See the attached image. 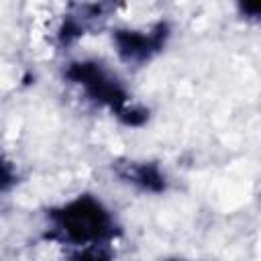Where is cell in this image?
<instances>
[{
    "mask_svg": "<svg viewBox=\"0 0 261 261\" xmlns=\"http://www.w3.org/2000/svg\"><path fill=\"white\" fill-rule=\"evenodd\" d=\"M12 184H14V171H12V167L0 159V190L10 188Z\"/></svg>",
    "mask_w": 261,
    "mask_h": 261,
    "instance_id": "cell-5",
    "label": "cell"
},
{
    "mask_svg": "<svg viewBox=\"0 0 261 261\" xmlns=\"http://www.w3.org/2000/svg\"><path fill=\"white\" fill-rule=\"evenodd\" d=\"M65 75L71 82L80 84L90 98H94L96 102H100V104L108 106L112 112H116V116H120L126 124H141L147 118L145 110L133 108L128 104V94L124 92L120 82L114 75H110L100 63H96V61L69 63Z\"/></svg>",
    "mask_w": 261,
    "mask_h": 261,
    "instance_id": "cell-2",
    "label": "cell"
},
{
    "mask_svg": "<svg viewBox=\"0 0 261 261\" xmlns=\"http://www.w3.org/2000/svg\"><path fill=\"white\" fill-rule=\"evenodd\" d=\"M116 173L124 181L137 186L139 190H145V192H161V190H165V175L153 163L126 161V163L116 165Z\"/></svg>",
    "mask_w": 261,
    "mask_h": 261,
    "instance_id": "cell-4",
    "label": "cell"
},
{
    "mask_svg": "<svg viewBox=\"0 0 261 261\" xmlns=\"http://www.w3.org/2000/svg\"><path fill=\"white\" fill-rule=\"evenodd\" d=\"M167 37L165 24H155L151 31H116L114 43L116 51L124 61L141 63L157 53Z\"/></svg>",
    "mask_w": 261,
    "mask_h": 261,
    "instance_id": "cell-3",
    "label": "cell"
},
{
    "mask_svg": "<svg viewBox=\"0 0 261 261\" xmlns=\"http://www.w3.org/2000/svg\"><path fill=\"white\" fill-rule=\"evenodd\" d=\"M73 261H110L108 257H104L100 251H94V249H86L82 255H77Z\"/></svg>",
    "mask_w": 261,
    "mask_h": 261,
    "instance_id": "cell-6",
    "label": "cell"
},
{
    "mask_svg": "<svg viewBox=\"0 0 261 261\" xmlns=\"http://www.w3.org/2000/svg\"><path fill=\"white\" fill-rule=\"evenodd\" d=\"M53 234L77 247H98L114 234V220L108 210L92 196L75 200L49 212Z\"/></svg>",
    "mask_w": 261,
    "mask_h": 261,
    "instance_id": "cell-1",
    "label": "cell"
}]
</instances>
